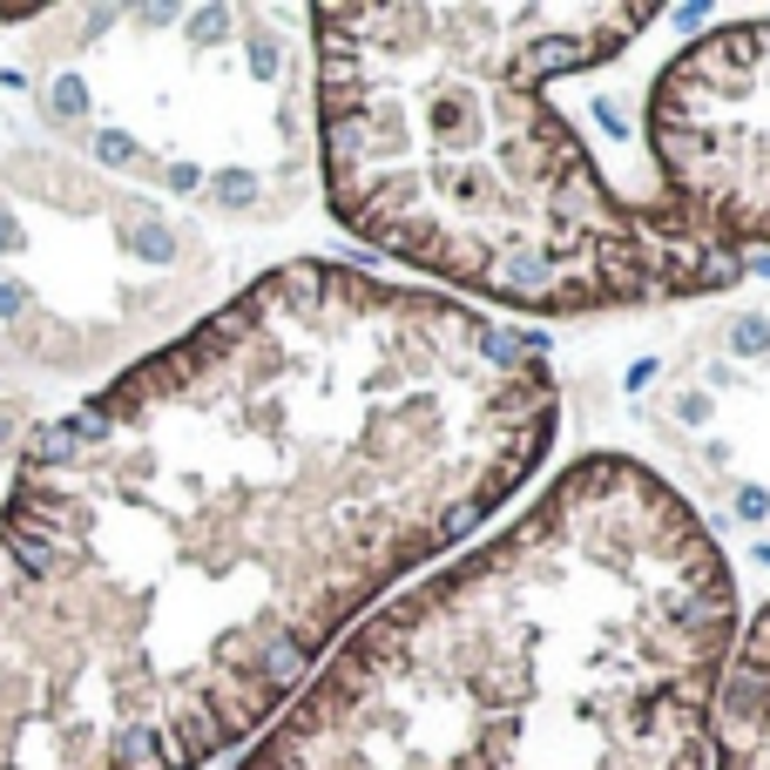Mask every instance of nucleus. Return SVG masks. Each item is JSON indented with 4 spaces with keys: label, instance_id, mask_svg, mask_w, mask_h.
I'll list each match as a JSON object with an SVG mask.
<instances>
[{
    "label": "nucleus",
    "instance_id": "1",
    "mask_svg": "<svg viewBox=\"0 0 770 770\" xmlns=\"http://www.w3.org/2000/svg\"><path fill=\"white\" fill-rule=\"evenodd\" d=\"M548 346L298 257L21 447L0 548L116 770H203L534 480Z\"/></svg>",
    "mask_w": 770,
    "mask_h": 770
},
{
    "label": "nucleus",
    "instance_id": "2",
    "mask_svg": "<svg viewBox=\"0 0 770 770\" xmlns=\"http://www.w3.org/2000/svg\"><path fill=\"white\" fill-rule=\"evenodd\" d=\"M730 642L737 581L697 507L588 453L379 602L237 770H710Z\"/></svg>",
    "mask_w": 770,
    "mask_h": 770
},
{
    "label": "nucleus",
    "instance_id": "3",
    "mask_svg": "<svg viewBox=\"0 0 770 770\" xmlns=\"http://www.w3.org/2000/svg\"><path fill=\"white\" fill-rule=\"evenodd\" d=\"M649 21L642 0L318 8L331 217L447 298L534 318L737 291L743 257L690 237L656 197H616L581 129L548 102L554 74L616 61Z\"/></svg>",
    "mask_w": 770,
    "mask_h": 770
},
{
    "label": "nucleus",
    "instance_id": "4",
    "mask_svg": "<svg viewBox=\"0 0 770 770\" xmlns=\"http://www.w3.org/2000/svg\"><path fill=\"white\" fill-rule=\"evenodd\" d=\"M656 203L723 257L770 250V14L710 28L649 96Z\"/></svg>",
    "mask_w": 770,
    "mask_h": 770
},
{
    "label": "nucleus",
    "instance_id": "5",
    "mask_svg": "<svg viewBox=\"0 0 770 770\" xmlns=\"http://www.w3.org/2000/svg\"><path fill=\"white\" fill-rule=\"evenodd\" d=\"M0 770H116L34 629L8 548H0Z\"/></svg>",
    "mask_w": 770,
    "mask_h": 770
},
{
    "label": "nucleus",
    "instance_id": "6",
    "mask_svg": "<svg viewBox=\"0 0 770 770\" xmlns=\"http://www.w3.org/2000/svg\"><path fill=\"white\" fill-rule=\"evenodd\" d=\"M710 770H770V602L737 622L710 710Z\"/></svg>",
    "mask_w": 770,
    "mask_h": 770
}]
</instances>
